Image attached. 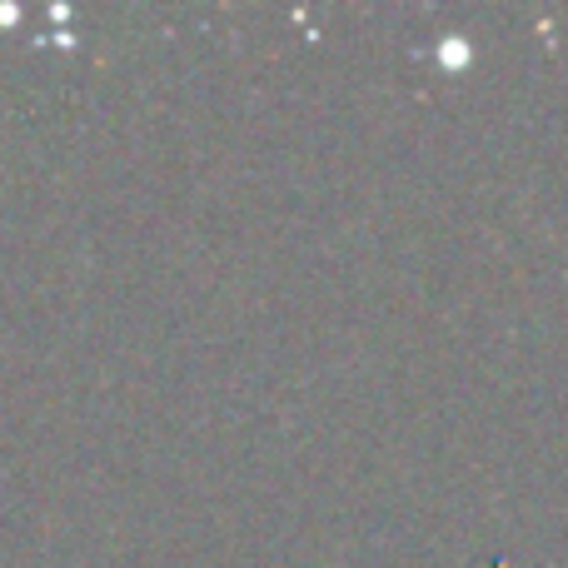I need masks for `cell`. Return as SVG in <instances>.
Wrapping results in <instances>:
<instances>
[{"label": "cell", "mask_w": 568, "mask_h": 568, "mask_svg": "<svg viewBox=\"0 0 568 568\" xmlns=\"http://www.w3.org/2000/svg\"><path fill=\"white\" fill-rule=\"evenodd\" d=\"M439 60H444V65H469V45H464L459 36H449L439 45Z\"/></svg>", "instance_id": "6da1fadb"}, {"label": "cell", "mask_w": 568, "mask_h": 568, "mask_svg": "<svg viewBox=\"0 0 568 568\" xmlns=\"http://www.w3.org/2000/svg\"><path fill=\"white\" fill-rule=\"evenodd\" d=\"M16 16H20L16 6H0V26H10V20H16Z\"/></svg>", "instance_id": "7a4b0ae2"}]
</instances>
